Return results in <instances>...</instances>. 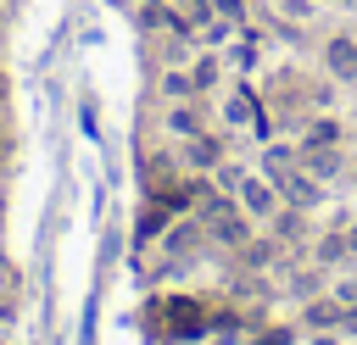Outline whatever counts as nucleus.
<instances>
[{
  "label": "nucleus",
  "mask_w": 357,
  "mask_h": 345,
  "mask_svg": "<svg viewBox=\"0 0 357 345\" xmlns=\"http://www.w3.org/2000/svg\"><path fill=\"white\" fill-rule=\"evenodd\" d=\"M329 67H335L340 78H357V45H351V39H335V45H329Z\"/></svg>",
  "instance_id": "obj_1"
}]
</instances>
